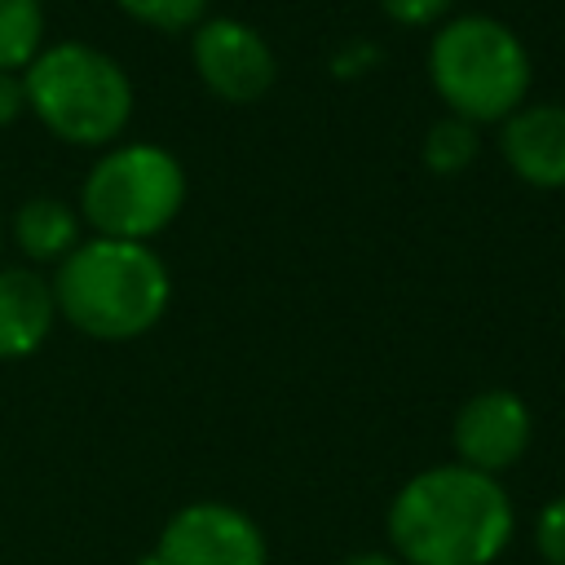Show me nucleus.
<instances>
[{
    "mask_svg": "<svg viewBox=\"0 0 565 565\" xmlns=\"http://www.w3.org/2000/svg\"><path fill=\"white\" fill-rule=\"evenodd\" d=\"M344 565H402L397 556H384V552H362V556H349Z\"/></svg>",
    "mask_w": 565,
    "mask_h": 565,
    "instance_id": "obj_18",
    "label": "nucleus"
},
{
    "mask_svg": "<svg viewBox=\"0 0 565 565\" xmlns=\"http://www.w3.org/2000/svg\"><path fill=\"white\" fill-rule=\"evenodd\" d=\"M428 79L450 115L477 124H503L512 110L525 106L530 93V53L486 13L450 18L428 44Z\"/></svg>",
    "mask_w": 565,
    "mask_h": 565,
    "instance_id": "obj_3",
    "label": "nucleus"
},
{
    "mask_svg": "<svg viewBox=\"0 0 565 565\" xmlns=\"http://www.w3.org/2000/svg\"><path fill=\"white\" fill-rule=\"evenodd\" d=\"M380 4L402 26H428V22H437L450 9V0H380Z\"/></svg>",
    "mask_w": 565,
    "mask_h": 565,
    "instance_id": "obj_16",
    "label": "nucleus"
},
{
    "mask_svg": "<svg viewBox=\"0 0 565 565\" xmlns=\"http://www.w3.org/2000/svg\"><path fill=\"white\" fill-rule=\"evenodd\" d=\"M530 411L508 388H486L468 397L455 415V450L463 468H477L486 477L512 468L530 446Z\"/></svg>",
    "mask_w": 565,
    "mask_h": 565,
    "instance_id": "obj_8",
    "label": "nucleus"
},
{
    "mask_svg": "<svg viewBox=\"0 0 565 565\" xmlns=\"http://www.w3.org/2000/svg\"><path fill=\"white\" fill-rule=\"evenodd\" d=\"M13 238L31 260H66L79 247V216L53 194H35L13 216Z\"/></svg>",
    "mask_w": 565,
    "mask_h": 565,
    "instance_id": "obj_11",
    "label": "nucleus"
},
{
    "mask_svg": "<svg viewBox=\"0 0 565 565\" xmlns=\"http://www.w3.org/2000/svg\"><path fill=\"white\" fill-rule=\"evenodd\" d=\"M44 49V4L0 0V71L22 75Z\"/></svg>",
    "mask_w": 565,
    "mask_h": 565,
    "instance_id": "obj_12",
    "label": "nucleus"
},
{
    "mask_svg": "<svg viewBox=\"0 0 565 565\" xmlns=\"http://www.w3.org/2000/svg\"><path fill=\"white\" fill-rule=\"evenodd\" d=\"M57 318L53 282L35 269H0V358H31Z\"/></svg>",
    "mask_w": 565,
    "mask_h": 565,
    "instance_id": "obj_10",
    "label": "nucleus"
},
{
    "mask_svg": "<svg viewBox=\"0 0 565 565\" xmlns=\"http://www.w3.org/2000/svg\"><path fill=\"white\" fill-rule=\"evenodd\" d=\"M534 543L543 552V561L552 565H565V494L552 499L543 512H539V525H534Z\"/></svg>",
    "mask_w": 565,
    "mask_h": 565,
    "instance_id": "obj_15",
    "label": "nucleus"
},
{
    "mask_svg": "<svg viewBox=\"0 0 565 565\" xmlns=\"http://www.w3.org/2000/svg\"><path fill=\"white\" fill-rule=\"evenodd\" d=\"M22 110H26L22 75H13V71H0V128H4V124H13Z\"/></svg>",
    "mask_w": 565,
    "mask_h": 565,
    "instance_id": "obj_17",
    "label": "nucleus"
},
{
    "mask_svg": "<svg viewBox=\"0 0 565 565\" xmlns=\"http://www.w3.org/2000/svg\"><path fill=\"white\" fill-rule=\"evenodd\" d=\"M53 300L75 331L93 340H132L163 318L172 278L154 247L97 234L57 265Z\"/></svg>",
    "mask_w": 565,
    "mask_h": 565,
    "instance_id": "obj_2",
    "label": "nucleus"
},
{
    "mask_svg": "<svg viewBox=\"0 0 565 565\" xmlns=\"http://www.w3.org/2000/svg\"><path fill=\"white\" fill-rule=\"evenodd\" d=\"M477 159V128L459 115H446L437 119L428 132H424V168L437 172V177H455L463 172L468 163Z\"/></svg>",
    "mask_w": 565,
    "mask_h": 565,
    "instance_id": "obj_13",
    "label": "nucleus"
},
{
    "mask_svg": "<svg viewBox=\"0 0 565 565\" xmlns=\"http://www.w3.org/2000/svg\"><path fill=\"white\" fill-rule=\"evenodd\" d=\"M190 57H194L199 79L221 102H234V106L265 97L278 75V62H274V49L265 44V35L238 18L199 22L190 35Z\"/></svg>",
    "mask_w": 565,
    "mask_h": 565,
    "instance_id": "obj_7",
    "label": "nucleus"
},
{
    "mask_svg": "<svg viewBox=\"0 0 565 565\" xmlns=\"http://www.w3.org/2000/svg\"><path fill=\"white\" fill-rule=\"evenodd\" d=\"M388 539L406 565H490L512 539V499L477 468H424L393 494Z\"/></svg>",
    "mask_w": 565,
    "mask_h": 565,
    "instance_id": "obj_1",
    "label": "nucleus"
},
{
    "mask_svg": "<svg viewBox=\"0 0 565 565\" xmlns=\"http://www.w3.org/2000/svg\"><path fill=\"white\" fill-rule=\"evenodd\" d=\"M128 18L146 22V26H159V31H185V26H199L207 0H115Z\"/></svg>",
    "mask_w": 565,
    "mask_h": 565,
    "instance_id": "obj_14",
    "label": "nucleus"
},
{
    "mask_svg": "<svg viewBox=\"0 0 565 565\" xmlns=\"http://www.w3.org/2000/svg\"><path fill=\"white\" fill-rule=\"evenodd\" d=\"M22 93L26 110H35V119L71 146H106L132 119L128 71L110 53L75 40L40 49V57L22 71Z\"/></svg>",
    "mask_w": 565,
    "mask_h": 565,
    "instance_id": "obj_4",
    "label": "nucleus"
},
{
    "mask_svg": "<svg viewBox=\"0 0 565 565\" xmlns=\"http://www.w3.org/2000/svg\"><path fill=\"white\" fill-rule=\"evenodd\" d=\"M185 203V168L172 150L132 141L106 150L84 190H79V212L102 238H124V243H146L159 230L177 221Z\"/></svg>",
    "mask_w": 565,
    "mask_h": 565,
    "instance_id": "obj_5",
    "label": "nucleus"
},
{
    "mask_svg": "<svg viewBox=\"0 0 565 565\" xmlns=\"http://www.w3.org/2000/svg\"><path fill=\"white\" fill-rule=\"evenodd\" d=\"M499 150L508 168L539 190H565V106L539 102L503 119Z\"/></svg>",
    "mask_w": 565,
    "mask_h": 565,
    "instance_id": "obj_9",
    "label": "nucleus"
},
{
    "mask_svg": "<svg viewBox=\"0 0 565 565\" xmlns=\"http://www.w3.org/2000/svg\"><path fill=\"white\" fill-rule=\"evenodd\" d=\"M150 556L154 565H269L260 525L230 503H190L172 512Z\"/></svg>",
    "mask_w": 565,
    "mask_h": 565,
    "instance_id": "obj_6",
    "label": "nucleus"
}]
</instances>
